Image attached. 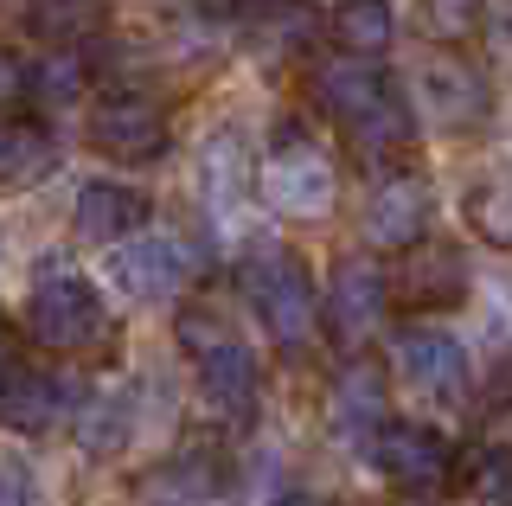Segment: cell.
Returning a JSON list of instances; mask_svg holds the SVG:
<instances>
[{
	"label": "cell",
	"instance_id": "6da1fadb",
	"mask_svg": "<svg viewBox=\"0 0 512 506\" xmlns=\"http://www.w3.org/2000/svg\"><path fill=\"white\" fill-rule=\"evenodd\" d=\"M314 103L340 122V135L359 154H397L416 129L410 103L397 97V84L378 65H359V58H333V65L314 71Z\"/></svg>",
	"mask_w": 512,
	"mask_h": 506
},
{
	"label": "cell",
	"instance_id": "7a4b0ae2",
	"mask_svg": "<svg viewBox=\"0 0 512 506\" xmlns=\"http://www.w3.org/2000/svg\"><path fill=\"white\" fill-rule=\"evenodd\" d=\"M244 302L256 308V321H263V334L276 346H308L314 327H320V295H314V276L301 270V257H288V250H250L244 270Z\"/></svg>",
	"mask_w": 512,
	"mask_h": 506
},
{
	"label": "cell",
	"instance_id": "3957f363",
	"mask_svg": "<svg viewBox=\"0 0 512 506\" xmlns=\"http://www.w3.org/2000/svg\"><path fill=\"white\" fill-rule=\"evenodd\" d=\"M263 199L276 205L282 218H327L333 199H340V167L327 161V148L301 129V122H282L276 141L263 154Z\"/></svg>",
	"mask_w": 512,
	"mask_h": 506
},
{
	"label": "cell",
	"instance_id": "277c9868",
	"mask_svg": "<svg viewBox=\"0 0 512 506\" xmlns=\"http://www.w3.org/2000/svg\"><path fill=\"white\" fill-rule=\"evenodd\" d=\"M365 455H372V468L404 500H436V494L455 487V474H461L455 442H448L436 423H410V417H391L372 442H365Z\"/></svg>",
	"mask_w": 512,
	"mask_h": 506
},
{
	"label": "cell",
	"instance_id": "5b68a950",
	"mask_svg": "<svg viewBox=\"0 0 512 506\" xmlns=\"http://www.w3.org/2000/svg\"><path fill=\"white\" fill-rule=\"evenodd\" d=\"M26 327L39 346H52V353H90V346L109 340V308L103 295H96L90 276L77 270H45L32 282V302H26Z\"/></svg>",
	"mask_w": 512,
	"mask_h": 506
},
{
	"label": "cell",
	"instance_id": "8992f818",
	"mask_svg": "<svg viewBox=\"0 0 512 506\" xmlns=\"http://www.w3.org/2000/svg\"><path fill=\"white\" fill-rule=\"evenodd\" d=\"M391 372H397L404 391H416V398H429V404H448V410H461L468 391H474L468 346L455 334H442V327H404V334L391 340Z\"/></svg>",
	"mask_w": 512,
	"mask_h": 506
},
{
	"label": "cell",
	"instance_id": "52a82bcc",
	"mask_svg": "<svg viewBox=\"0 0 512 506\" xmlns=\"http://www.w3.org/2000/svg\"><path fill=\"white\" fill-rule=\"evenodd\" d=\"M416 109H423L442 135H468V129H487L493 90H487V77H480V65H468L461 52L442 45V52H429L423 65H416Z\"/></svg>",
	"mask_w": 512,
	"mask_h": 506
},
{
	"label": "cell",
	"instance_id": "ba28073f",
	"mask_svg": "<svg viewBox=\"0 0 512 506\" xmlns=\"http://www.w3.org/2000/svg\"><path fill=\"white\" fill-rule=\"evenodd\" d=\"M90 148L109 154V161H160L173 148L167 109L141 90H103L90 103Z\"/></svg>",
	"mask_w": 512,
	"mask_h": 506
},
{
	"label": "cell",
	"instance_id": "9c48e42d",
	"mask_svg": "<svg viewBox=\"0 0 512 506\" xmlns=\"http://www.w3.org/2000/svg\"><path fill=\"white\" fill-rule=\"evenodd\" d=\"M384 308H391V282H384L378 257H340L327 276V295H320V327H327L340 346H365L378 334Z\"/></svg>",
	"mask_w": 512,
	"mask_h": 506
},
{
	"label": "cell",
	"instance_id": "30bf717a",
	"mask_svg": "<svg viewBox=\"0 0 512 506\" xmlns=\"http://www.w3.org/2000/svg\"><path fill=\"white\" fill-rule=\"evenodd\" d=\"M384 282H391V295L404 308H461L468 289H474V270H468V257H461L455 244L423 237V244L397 250V270Z\"/></svg>",
	"mask_w": 512,
	"mask_h": 506
},
{
	"label": "cell",
	"instance_id": "8fae6325",
	"mask_svg": "<svg viewBox=\"0 0 512 506\" xmlns=\"http://www.w3.org/2000/svg\"><path fill=\"white\" fill-rule=\"evenodd\" d=\"M256 391H263V372H256V353L244 340H224L212 353H199V398L224 430H250Z\"/></svg>",
	"mask_w": 512,
	"mask_h": 506
},
{
	"label": "cell",
	"instance_id": "7c38bea8",
	"mask_svg": "<svg viewBox=\"0 0 512 506\" xmlns=\"http://www.w3.org/2000/svg\"><path fill=\"white\" fill-rule=\"evenodd\" d=\"M109 276H116L128 302H173L186 282V250L180 237H128L116 263H109Z\"/></svg>",
	"mask_w": 512,
	"mask_h": 506
},
{
	"label": "cell",
	"instance_id": "4fadbf2b",
	"mask_svg": "<svg viewBox=\"0 0 512 506\" xmlns=\"http://www.w3.org/2000/svg\"><path fill=\"white\" fill-rule=\"evenodd\" d=\"M141 225H148V193L122 180H90L71 205V231L84 244H128V237H141Z\"/></svg>",
	"mask_w": 512,
	"mask_h": 506
},
{
	"label": "cell",
	"instance_id": "5bb4252c",
	"mask_svg": "<svg viewBox=\"0 0 512 506\" xmlns=\"http://www.w3.org/2000/svg\"><path fill=\"white\" fill-rule=\"evenodd\" d=\"M224 494V462L212 449H180L141 474L135 506H212Z\"/></svg>",
	"mask_w": 512,
	"mask_h": 506
},
{
	"label": "cell",
	"instance_id": "9a60e30c",
	"mask_svg": "<svg viewBox=\"0 0 512 506\" xmlns=\"http://www.w3.org/2000/svg\"><path fill=\"white\" fill-rule=\"evenodd\" d=\"M423 225H429V180L423 173H391L378 186L372 212H365V237L378 250H410L423 244Z\"/></svg>",
	"mask_w": 512,
	"mask_h": 506
},
{
	"label": "cell",
	"instance_id": "2e32d148",
	"mask_svg": "<svg viewBox=\"0 0 512 506\" xmlns=\"http://www.w3.org/2000/svg\"><path fill=\"white\" fill-rule=\"evenodd\" d=\"M77 398V385L71 378H58V372H13L7 385H0V423L7 430H20V436H39V430H52V423L71 410Z\"/></svg>",
	"mask_w": 512,
	"mask_h": 506
},
{
	"label": "cell",
	"instance_id": "e0dca14e",
	"mask_svg": "<svg viewBox=\"0 0 512 506\" xmlns=\"http://www.w3.org/2000/svg\"><path fill=\"white\" fill-rule=\"evenodd\" d=\"M333 423H340L346 442H372L384 423V366H372V359H352V366L340 372V385H333Z\"/></svg>",
	"mask_w": 512,
	"mask_h": 506
},
{
	"label": "cell",
	"instance_id": "ac0fdd59",
	"mask_svg": "<svg viewBox=\"0 0 512 506\" xmlns=\"http://www.w3.org/2000/svg\"><path fill=\"white\" fill-rule=\"evenodd\" d=\"M199 186L212 199V212H237L244 205V186H250V154H244V135L237 129H218L199 154Z\"/></svg>",
	"mask_w": 512,
	"mask_h": 506
},
{
	"label": "cell",
	"instance_id": "d6986e66",
	"mask_svg": "<svg viewBox=\"0 0 512 506\" xmlns=\"http://www.w3.org/2000/svg\"><path fill=\"white\" fill-rule=\"evenodd\" d=\"M52 161H58V141H52L45 122H32V116L0 122V186L39 180V173H52Z\"/></svg>",
	"mask_w": 512,
	"mask_h": 506
},
{
	"label": "cell",
	"instance_id": "ffe728a7",
	"mask_svg": "<svg viewBox=\"0 0 512 506\" xmlns=\"http://www.w3.org/2000/svg\"><path fill=\"white\" fill-rule=\"evenodd\" d=\"M327 33L340 45V58L372 65V58L391 52V0H340V13H333Z\"/></svg>",
	"mask_w": 512,
	"mask_h": 506
},
{
	"label": "cell",
	"instance_id": "44dd1931",
	"mask_svg": "<svg viewBox=\"0 0 512 506\" xmlns=\"http://www.w3.org/2000/svg\"><path fill=\"white\" fill-rule=\"evenodd\" d=\"M128 430H135V404L122 391H96V398L77 404V449L109 462V455L128 449Z\"/></svg>",
	"mask_w": 512,
	"mask_h": 506
},
{
	"label": "cell",
	"instance_id": "7402d4cb",
	"mask_svg": "<svg viewBox=\"0 0 512 506\" xmlns=\"http://www.w3.org/2000/svg\"><path fill=\"white\" fill-rule=\"evenodd\" d=\"M461 212H468V231L493 250H512V180L506 173H487L461 193Z\"/></svg>",
	"mask_w": 512,
	"mask_h": 506
},
{
	"label": "cell",
	"instance_id": "603a6c76",
	"mask_svg": "<svg viewBox=\"0 0 512 506\" xmlns=\"http://www.w3.org/2000/svg\"><path fill=\"white\" fill-rule=\"evenodd\" d=\"M96 20H103V0H26V26L58 52H71V39H84Z\"/></svg>",
	"mask_w": 512,
	"mask_h": 506
},
{
	"label": "cell",
	"instance_id": "cb8c5ba5",
	"mask_svg": "<svg viewBox=\"0 0 512 506\" xmlns=\"http://www.w3.org/2000/svg\"><path fill=\"white\" fill-rule=\"evenodd\" d=\"M90 90V58L84 52H52V58H39L32 65V97L39 103H77Z\"/></svg>",
	"mask_w": 512,
	"mask_h": 506
},
{
	"label": "cell",
	"instance_id": "d4e9b609",
	"mask_svg": "<svg viewBox=\"0 0 512 506\" xmlns=\"http://www.w3.org/2000/svg\"><path fill=\"white\" fill-rule=\"evenodd\" d=\"M461 474H468V494H474L480 506H512V455H506V449L480 442V449H468Z\"/></svg>",
	"mask_w": 512,
	"mask_h": 506
},
{
	"label": "cell",
	"instance_id": "484cf974",
	"mask_svg": "<svg viewBox=\"0 0 512 506\" xmlns=\"http://www.w3.org/2000/svg\"><path fill=\"white\" fill-rule=\"evenodd\" d=\"M423 13H429V33L436 39L480 33V0H423Z\"/></svg>",
	"mask_w": 512,
	"mask_h": 506
},
{
	"label": "cell",
	"instance_id": "4316f807",
	"mask_svg": "<svg viewBox=\"0 0 512 506\" xmlns=\"http://www.w3.org/2000/svg\"><path fill=\"white\" fill-rule=\"evenodd\" d=\"M231 334H224V314H212L205 302H192L186 314H180V346L186 353H212V346H224Z\"/></svg>",
	"mask_w": 512,
	"mask_h": 506
},
{
	"label": "cell",
	"instance_id": "83f0119b",
	"mask_svg": "<svg viewBox=\"0 0 512 506\" xmlns=\"http://www.w3.org/2000/svg\"><path fill=\"white\" fill-rule=\"evenodd\" d=\"M480 33H487L493 65L512 71V0H480Z\"/></svg>",
	"mask_w": 512,
	"mask_h": 506
},
{
	"label": "cell",
	"instance_id": "f1b7e54d",
	"mask_svg": "<svg viewBox=\"0 0 512 506\" xmlns=\"http://www.w3.org/2000/svg\"><path fill=\"white\" fill-rule=\"evenodd\" d=\"M20 103H32V65L0 45V109H20Z\"/></svg>",
	"mask_w": 512,
	"mask_h": 506
},
{
	"label": "cell",
	"instance_id": "f546056e",
	"mask_svg": "<svg viewBox=\"0 0 512 506\" xmlns=\"http://www.w3.org/2000/svg\"><path fill=\"white\" fill-rule=\"evenodd\" d=\"M0 506H39V487L26 468H0Z\"/></svg>",
	"mask_w": 512,
	"mask_h": 506
},
{
	"label": "cell",
	"instance_id": "4dcf8cb0",
	"mask_svg": "<svg viewBox=\"0 0 512 506\" xmlns=\"http://www.w3.org/2000/svg\"><path fill=\"white\" fill-rule=\"evenodd\" d=\"M13 372H20V334H13V327L0 321V385H7Z\"/></svg>",
	"mask_w": 512,
	"mask_h": 506
},
{
	"label": "cell",
	"instance_id": "1f68e13d",
	"mask_svg": "<svg viewBox=\"0 0 512 506\" xmlns=\"http://www.w3.org/2000/svg\"><path fill=\"white\" fill-rule=\"evenodd\" d=\"M493 436H506V442H493V449H506V455H512V404L500 410V417H493Z\"/></svg>",
	"mask_w": 512,
	"mask_h": 506
},
{
	"label": "cell",
	"instance_id": "d6a6232c",
	"mask_svg": "<svg viewBox=\"0 0 512 506\" xmlns=\"http://www.w3.org/2000/svg\"><path fill=\"white\" fill-rule=\"evenodd\" d=\"M276 506H327V500H320V494H282Z\"/></svg>",
	"mask_w": 512,
	"mask_h": 506
}]
</instances>
